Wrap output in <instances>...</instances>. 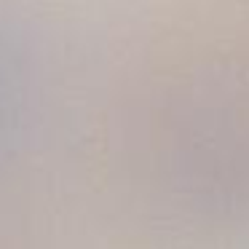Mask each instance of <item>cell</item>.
<instances>
[{"label":"cell","instance_id":"cell-1","mask_svg":"<svg viewBox=\"0 0 249 249\" xmlns=\"http://www.w3.org/2000/svg\"><path fill=\"white\" fill-rule=\"evenodd\" d=\"M27 110V59L0 27V153L17 137Z\"/></svg>","mask_w":249,"mask_h":249}]
</instances>
